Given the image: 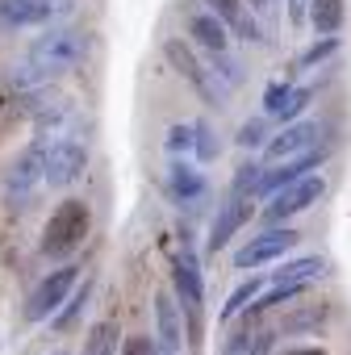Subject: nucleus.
I'll use <instances>...</instances> for the list:
<instances>
[{
  "label": "nucleus",
  "mask_w": 351,
  "mask_h": 355,
  "mask_svg": "<svg viewBox=\"0 0 351 355\" xmlns=\"http://www.w3.org/2000/svg\"><path fill=\"white\" fill-rule=\"evenodd\" d=\"M88 226H92L88 205L76 201V197L63 201V205L51 214L46 230H42V255H46V259H67V255L80 251V243L88 239Z\"/></svg>",
  "instance_id": "obj_2"
},
{
  "label": "nucleus",
  "mask_w": 351,
  "mask_h": 355,
  "mask_svg": "<svg viewBox=\"0 0 351 355\" xmlns=\"http://www.w3.org/2000/svg\"><path fill=\"white\" fill-rule=\"evenodd\" d=\"M243 150H255V146H268V121L264 117H251L239 125V138H234Z\"/></svg>",
  "instance_id": "obj_27"
},
{
  "label": "nucleus",
  "mask_w": 351,
  "mask_h": 355,
  "mask_svg": "<svg viewBox=\"0 0 351 355\" xmlns=\"http://www.w3.org/2000/svg\"><path fill=\"white\" fill-rule=\"evenodd\" d=\"M209 5V13L234 34V38H243V42H264V30H259V21L251 17V9L243 5V0H205Z\"/></svg>",
  "instance_id": "obj_14"
},
{
  "label": "nucleus",
  "mask_w": 351,
  "mask_h": 355,
  "mask_svg": "<svg viewBox=\"0 0 351 355\" xmlns=\"http://www.w3.org/2000/svg\"><path fill=\"white\" fill-rule=\"evenodd\" d=\"M251 355H272V330H255V343H251Z\"/></svg>",
  "instance_id": "obj_34"
},
{
  "label": "nucleus",
  "mask_w": 351,
  "mask_h": 355,
  "mask_svg": "<svg viewBox=\"0 0 351 355\" xmlns=\"http://www.w3.org/2000/svg\"><path fill=\"white\" fill-rule=\"evenodd\" d=\"M67 13V0H0V26H46Z\"/></svg>",
  "instance_id": "obj_12"
},
{
  "label": "nucleus",
  "mask_w": 351,
  "mask_h": 355,
  "mask_svg": "<svg viewBox=\"0 0 351 355\" xmlns=\"http://www.w3.org/2000/svg\"><path fill=\"white\" fill-rule=\"evenodd\" d=\"M163 59H167L176 71H180V76L193 84V92H197V96H201L209 109H214V105H222V88L214 84L209 67H205V63L193 55V46H189L185 38H167V42H163Z\"/></svg>",
  "instance_id": "obj_5"
},
{
  "label": "nucleus",
  "mask_w": 351,
  "mask_h": 355,
  "mask_svg": "<svg viewBox=\"0 0 351 355\" xmlns=\"http://www.w3.org/2000/svg\"><path fill=\"white\" fill-rule=\"evenodd\" d=\"M280 355H326L322 347H284Z\"/></svg>",
  "instance_id": "obj_35"
},
{
  "label": "nucleus",
  "mask_w": 351,
  "mask_h": 355,
  "mask_svg": "<svg viewBox=\"0 0 351 355\" xmlns=\"http://www.w3.org/2000/svg\"><path fill=\"white\" fill-rule=\"evenodd\" d=\"M51 355H67V351H51Z\"/></svg>",
  "instance_id": "obj_37"
},
{
  "label": "nucleus",
  "mask_w": 351,
  "mask_h": 355,
  "mask_svg": "<svg viewBox=\"0 0 351 355\" xmlns=\"http://www.w3.org/2000/svg\"><path fill=\"white\" fill-rule=\"evenodd\" d=\"M322 318H326V309L322 305H309V309H297V313H289L284 318V334H301V330H318L322 326Z\"/></svg>",
  "instance_id": "obj_26"
},
{
  "label": "nucleus",
  "mask_w": 351,
  "mask_h": 355,
  "mask_svg": "<svg viewBox=\"0 0 351 355\" xmlns=\"http://www.w3.org/2000/svg\"><path fill=\"white\" fill-rule=\"evenodd\" d=\"M189 38H193V42H197L209 59H214V55H230V30H226V26H222L209 9L189 17Z\"/></svg>",
  "instance_id": "obj_15"
},
{
  "label": "nucleus",
  "mask_w": 351,
  "mask_h": 355,
  "mask_svg": "<svg viewBox=\"0 0 351 355\" xmlns=\"http://www.w3.org/2000/svg\"><path fill=\"white\" fill-rule=\"evenodd\" d=\"M297 243H301V234H297L293 226H272V230L255 234L251 243H243V247L234 251V268H239V272H247V268L255 272V268H264V263L284 259Z\"/></svg>",
  "instance_id": "obj_4"
},
{
  "label": "nucleus",
  "mask_w": 351,
  "mask_h": 355,
  "mask_svg": "<svg viewBox=\"0 0 351 355\" xmlns=\"http://www.w3.org/2000/svg\"><path fill=\"white\" fill-rule=\"evenodd\" d=\"M117 338H121L117 322H113V318H101V322H92V330H88L80 355H117Z\"/></svg>",
  "instance_id": "obj_20"
},
{
  "label": "nucleus",
  "mask_w": 351,
  "mask_h": 355,
  "mask_svg": "<svg viewBox=\"0 0 351 355\" xmlns=\"http://www.w3.org/2000/svg\"><path fill=\"white\" fill-rule=\"evenodd\" d=\"M171 284H176V301H180V309L189 318H197L201 313V301H205V284H201L197 251L189 247V239H185L180 255H176V263H171Z\"/></svg>",
  "instance_id": "obj_9"
},
{
  "label": "nucleus",
  "mask_w": 351,
  "mask_h": 355,
  "mask_svg": "<svg viewBox=\"0 0 351 355\" xmlns=\"http://www.w3.org/2000/svg\"><path fill=\"white\" fill-rule=\"evenodd\" d=\"M264 293V276H251V280H243L230 297H226V305L218 309V322H234L239 313H247L251 305H255V297Z\"/></svg>",
  "instance_id": "obj_18"
},
{
  "label": "nucleus",
  "mask_w": 351,
  "mask_h": 355,
  "mask_svg": "<svg viewBox=\"0 0 351 355\" xmlns=\"http://www.w3.org/2000/svg\"><path fill=\"white\" fill-rule=\"evenodd\" d=\"M259 180H264V167H259L255 159H251V163H239V171H234V184H230V197H255Z\"/></svg>",
  "instance_id": "obj_24"
},
{
  "label": "nucleus",
  "mask_w": 351,
  "mask_h": 355,
  "mask_svg": "<svg viewBox=\"0 0 351 355\" xmlns=\"http://www.w3.org/2000/svg\"><path fill=\"white\" fill-rule=\"evenodd\" d=\"M193 142H197V121H176L171 130H167V138H163V146H167V155H189L193 150Z\"/></svg>",
  "instance_id": "obj_22"
},
{
  "label": "nucleus",
  "mask_w": 351,
  "mask_h": 355,
  "mask_svg": "<svg viewBox=\"0 0 351 355\" xmlns=\"http://www.w3.org/2000/svg\"><path fill=\"white\" fill-rule=\"evenodd\" d=\"M84 55H88V34L55 26V30H46L42 38H34V42H30V59H26V63H30V67H38V71L51 80V76H63V71L80 67V63H84Z\"/></svg>",
  "instance_id": "obj_1"
},
{
  "label": "nucleus",
  "mask_w": 351,
  "mask_h": 355,
  "mask_svg": "<svg viewBox=\"0 0 351 355\" xmlns=\"http://www.w3.org/2000/svg\"><path fill=\"white\" fill-rule=\"evenodd\" d=\"M322 272H326V259H322V255H301V259H284L268 280H272V284H305V288H309Z\"/></svg>",
  "instance_id": "obj_17"
},
{
  "label": "nucleus",
  "mask_w": 351,
  "mask_h": 355,
  "mask_svg": "<svg viewBox=\"0 0 351 355\" xmlns=\"http://www.w3.org/2000/svg\"><path fill=\"white\" fill-rule=\"evenodd\" d=\"M309 26L322 38H334L343 26V0H309Z\"/></svg>",
  "instance_id": "obj_19"
},
{
  "label": "nucleus",
  "mask_w": 351,
  "mask_h": 355,
  "mask_svg": "<svg viewBox=\"0 0 351 355\" xmlns=\"http://www.w3.org/2000/svg\"><path fill=\"white\" fill-rule=\"evenodd\" d=\"M251 343H255V330L247 326V330H239V334H230V338H226L222 355H251Z\"/></svg>",
  "instance_id": "obj_32"
},
{
  "label": "nucleus",
  "mask_w": 351,
  "mask_h": 355,
  "mask_svg": "<svg viewBox=\"0 0 351 355\" xmlns=\"http://www.w3.org/2000/svg\"><path fill=\"white\" fill-rule=\"evenodd\" d=\"M318 138H322V125H318V121H293V125H284L280 134L268 138L264 155H268V163H289V159L314 150Z\"/></svg>",
  "instance_id": "obj_11"
},
{
  "label": "nucleus",
  "mask_w": 351,
  "mask_h": 355,
  "mask_svg": "<svg viewBox=\"0 0 351 355\" xmlns=\"http://www.w3.org/2000/svg\"><path fill=\"white\" fill-rule=\"evenodd\" d=\"M155 343L163 355H180L185 347V309L176 301V293L167 288L155 293Z\"/></svg>",
  "instance_id": "obj_10"
},
{
  "label": "nucleus",
  "mask_w": 351,
  "mask_h": 355,
  "mask_svg": "<svg viewBox=\"0 0 351 355\" xmlns=\"http://www.w3.org/2000/svg\"><path fill=\"white\" fill-rule=\"evenodd\" d=\"M193 155H197L201 163H214V159L222 155V142H218V130H214L209 121H197V142H193Z\"/></svg>",
  "instance_id": "obj_25"
},
{
  "label": "nucleus",
  "mask_w": 351,
  "mask_h": 355,
  "mask_svg": "<svg viewBox=\"0 0 351 355\" xmlns=\"http://www.w3.org/2000/svg\"><path fill=\"white\" fill-rule=\"evenodd\" d=\"M84 167H88V146H84V142L59 138V142L46 146V184H51V189L76 184L80 175H84Z\"/></svg>",
  "instance_id": "obj_7"
},
{
  "label": "nucleus",
  "mask_w": 351,
  "mask_h": 355,
  "mask_svg": "<svg viewBox=\"0 0 351 355\" xmlns=\"http://www.w3.org/2000/svg\"><path fill=\"white\" fill-rule=\"evenodd\" d=\"M38 184H46V146L34 142V146H26L9 163V171H5V193L17 197V201H30V193Z\"/></svg>",
  "instance_id": "obj_8"
},
{
  "label": "nucleus",
  "mask_w": 351,
  "mask_h": 355,
  "mask_svg": "<svg viewBox=\"0 0 351 355\" xmlns=\"http://www.w3.org/2000/svg\"><path fill=\"white\" fill-rule=\"evenodd\" d=\"M76 284H80V268H55L46 280H38V288L30 293V301H26V322H46V318H55L59 313V305H67V297L76 293Z\"/></svg>",
  "instance_id": "obj_3"
},
{
  "label": "nucleus",
  "mask_w": 351,
  "mask_h": 355,
  "mask_svg": "<svg viewBox=\"0 0 351 355\" xmlns=\"http://www.w3.org/2000/svg\"><path fill=\"white\" fill-rule=\"evenodd\" d=\"M334 51H339V38H318L314 46H305V51H301V59H297V67L305 71V67H314V63H322V59H330Z\"/></svg>",
  "instance_id": "obj_30"
},
{
  "label": "nucleus",
  "mask_w": 351,
  "mask_h": 355,
  "mask_svg": "<svg viewBox=\"0 0 351 355\" xmlns=\"http://www.w3.org/2000/svg\"><path fill=\"white\" fill-rule=\"evenodd\" d=\"M255 214V197H230L226 205H218V218L209 226V251H222Z\"/></svg>",
  "instance_id": "obj_13"
},
{
  "label": "nucleus",
  "mask_w": 351,
  "mask_h": 355,
  "mask_svg": "<svg viewBox=\"0 0 351 355\" xmlns=\"http://www.w3.org/2000/svg\"><path fill=\"white\" fill-rule=\"evenodd\" d=\"M293 88H297V84H289V80H276V84H268V92H264V113H268V117H280V109L289 105Z\"/></svg>",
  "instance_id": "obj_28"
},
{
  "label": "nucleus",
  "mask_w": 351,
  "mask_h": 355,
  "mask_svg": "<svg viewBox=\"0 0 351 355\" xmlns=\"http://www.w3.org/2000/svg\"><path fill=\"white\" fill-rule=\"evenodd\" d=\"M121 355H163V351H159V343L151 334H130L121 343Z\"/></svg>",
  "instance_id": "obj_31"
},
{
  "label": "nucleus",
  "mask_w": 351,
  "mask_h": 355,
  "mask_svg": "<svg viewBox=\"0 0 351 355\" xmlns=\"http://www.w3.org/2000/svg\"><path fill=\"white\" fill-rule=\"evenodd\" d=\"M309 101H314V88L305 84V88H293V96H289V105L280 109V121L284 125H293V121H301V113L309 109Z\"/></svg>",
  "instance_id": "obj_29"
},
{
  "label": "nucleus",
  "mask_w": 351,
  "mask_h": 355,
  "mask_svg": "<svg viewBox=\"0 0 351 355\" xmlns=\"http://www.w3.org/2000/svg\"><path fill=\"white\" fill-rule=\"evenodd\" d=\"M322 193H326V180H322V175H305V180H297V184L280 189V193L268 201L264 218H268L272 226H280V222H289V218L305 214L309 205H318V201H322Z\"/></svg>",
  "instance_id": "obj_6"
},
{
  "label": "nucleus",
  "mask_w": 351,
  "mask_h": 355,
  "mask_svg": "<svg viewBox=\"0 0 351 355\" xmlns=\"http://www.w3.org/2000/svg\"><path fill=\"white\" fill-rule=\"evenodd\" d=\"M243 5H247V9H251V13H264V9H268V5H272V0H243Z\"/></svg>",
  "instance_id": "obj_36"
},
{
  "label": "nucleus",
  "mask_w": 351,
  "mask_h": 355,
  "mask_svg": "<svg viewBox=\"0 0 351 355\" xmlns=\"http://www.w3.org/2000/svg\"><path fill=\"white\" fill-rule=\"evenodd\" d=\"M209 76H214V84L222 88H234V84H243V63L234 59V55H214L209 59Z\"/></svg>",
  "instance_id": "obj_23"
},
{
  "label": "nucleus",
  "mask_w": 351,
  "mask_h": 355,
  "mask_svg": "<svg viewBox=\"0 0 351 355\" xmlns=\"http://www.w3.org/2000/svg\"><path fill=\"white\" fill-rule=\"evenodd\" d=\"M289 26H301V21H309V0H289Z\"/></svg>",
  "instance_id": "obj_33"
},
{
  "label": "nucleus",
  "mask_w": 351,
  "mask_h": 355,
  "mask_svg": "<svg viewBox=\"0 0 351 355\" xmlns=\"http://www.w3.org/2000/svg\"><path fill=\"white\" fill-rule=\"evenodd\" d=\"M88 297H92V280H84V284H76V293H71V297H67V305H63V309H59V313L51 318V326H55V330H71V326H76V318L84 313V305H88Z\"/></svg>",
  "instance_id": "obj_21"
},
{
  "label": "nucleus",
  "mask_w": 351,
  "mask_h": 355,
  "mask_svg": "<svg viewBox=\"0 0 351 355\" xmlns=\"http://www.w3.org/2000/svg\"><path fill=\"white\" fill-rule=\"evenodd\" d=\"M167 193H171V201H180V205H197V201L205 197V175H201L193 163L176 159V163L167 167Z\"/></svg>",
  "instance_id": "obj_16"
}]
</instances>
